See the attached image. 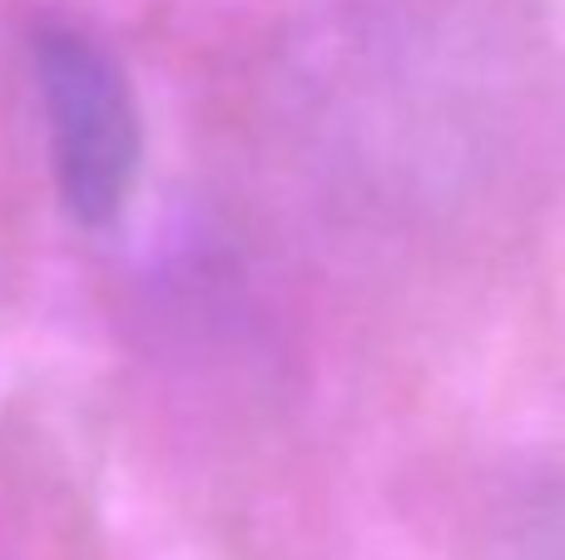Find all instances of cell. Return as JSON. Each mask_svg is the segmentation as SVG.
Wrapping results in <instances>:
<instances>
[{
	"mask_svg": "<svg viewBox=\"0 0 565 560\" xmlns=\"http://www.w3.org/2000/svg\"><path fill=\"white\" fill-rule=\"evenodd\" d=\"M536 560H565V492L546 511V526H541V536H536Z\"/></svg>",
	"mask_w": 565,
	"mask_h": 560,
	"instance_id": "obj_2",
	"label": "cell"
},
{
	"mask_svg": "<svg viewBox=\"0 0 565 560\" xmlns=\"http://www.w3.org/2000/svg\"><path fill=\"white\" fill-rule=\"evenodd\" d=\"M35 99L55 189L79 224H109L139 174V109L119 60L75 25H40L30 40Z\"/></svg>",
	"mask_w": 565,
	"mask_h": 560,
	"instance_id": "obj_1",
	"label": "cell"
}]
</instances>
